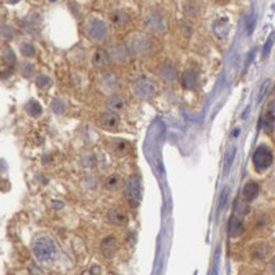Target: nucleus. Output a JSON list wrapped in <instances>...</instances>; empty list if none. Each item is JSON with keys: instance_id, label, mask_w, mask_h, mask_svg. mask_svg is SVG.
<instances>
[{"instance_id": "nucleus-1", "label": "nucleus", "mask_w": 275, "mask_h": 275, "mask_svg": "<svg viewBox=\"0 0 275 275\" xmlns=\"http://www.w3.org/2000/svg\"><path fill=\"white\" fill-rule=\"evenodd\" d=\"M33 255L39 262H50L55 258L57 255V245L54 242L53 238L50 237H37L33 242Z\"/></svg>"}, {"instance_id": "nucleus-2", "label": "nucleus", "mask_w": 275, "mask_h": 275, "mask_svg": "<svg viewBox=\"0 0 275 275\" xmlns=\"http://www.w3.org/2000/svg\"><path fill=\"white\" fill-rule=\"evenodd\" d=\"M134 92L141 99H152L158 92L157 84L150 79H147V77L141 76L139 79L135 80Z\"/></svg>"}, {"instance_id": "nucleus-3", "label": "nucleus", "mask_w": 275, "mask_h": 275, "mask_svg": "<svg viewBox=\"0 0 275 275\" xmlns=\"http://www.w3.org/2000/svg\"><path fill=\"white\" fill-rule=\"evenodd\" d=\"M86 33L91 40L100 41L107 37L109 29H107V25L99 18H90L86 22Z\"/></svg>"}, {"instance_id": "nucleus-4", "label": "nucleus", "mask_w": 275, "mask_h": 275, "mask_svg": "<svg viewBox=\"0 0 275 275\" xmlns=\"http://www.w3.org/2000/svg\"><path fill=\"white\" fill-rule=\"evenodd\" d=\"M124 195L128 201L131 206L139 205L142 197V183L141 178L138 176H131L128 181L125 182V187H124Z\"/></svg>"}, {"instance_id": "nucleus-5", "label": "nucleus", "mask_w": 275, "mask_h": 275, "mask_svg": "<svg viewBox=\"0 0 275 275\" xmlns=\"http://www.w3.org/2000/svg\"><path fill=\"white\" fill-rule=\"evenodd\" d=\"M273 153L267 146H259L253 156H252V161H253V167L258 172H263V171L269 170L271 164H273Z\"/></svg>"}, {"instance_id": "nucleus-6", "label": "nucleus", "mask_w": 275, "mask_h": 275, "mask_svg": "<svg viewBox=\"0 0 275 275\" xmlns=\"http://www.w3.org/2000/svg\"><path fill=\"white\" fill-rule=\"evenodd\" d=\"M99 87L103 92L113 94L120 87V80H118V77L114 73H111V72H103L99 77Z\"/></svg>"}, {"instance_id": "nucleus-7", "label": "nucleus", "mask_w": 275, "mask_h": 275, "mask_svg": "<svg viewBox=\"0 0 275 275\" xmlns=\"http://www.w3.org/2000/svg\"><path fill=\"white\" fill-rule=\"evenodd\" d=\"M146 25L149 26V29L156 32V33H163L167 29V25L163 15L157 11H150L146 15Z\"/></svg>"}, {"instance_id": "nucleus-8", "label": "nucleus", "mask_w": 275, "mask_h": 275, "mask_svg": "<svg viewBox=\"0 0 275 275\" xmlns=\"http://www.w3.org/2000/svg\"><path fill=\"white\" fill-rule=\"evenodd\" d=\"M131 50L136 54H149L152 51V41L147 39L146 36L136 35L131 40Z\"/></svg>"}, {"instance_id": "nucleus-9", "label": "nucleus", "mask_w": 275, "mask_h": 275, "mask_svg": "<svg viewBox=\"0 0 275 275\" xmlns=\"http://www.w3.org/2000/svg\"><path fill=\"white\" fill-rule=\"evenodd\" d=\"M98 124H99L100 128L113 131V129H116L120 125V117L117 116V113L106 111V113H102L99 116Z\"/></svg>"}, {"instance_id": "nucleus-10", "label": "nucleus", "mask_w": 275, "mask_h": 275, "mask_svg": "<svg viewBox=\"0 0 275 275\" xmlns=\"http://www.w3.org/2000/svg\"><path fill=\"white\" fill-rule=\"evenodd\" d=\"M106 107L107 110L113 111V113H118V111L124 110L127 107V100L124 99L121 95H111L106 99Z\"/></svg>"}, {"instance_id": "nucleus-11", "label": "nucleus", "mask_w": 275, "mask_h": 275, "mask_svg": "<svg viewBox=\"0 0 275 275\" xmlns=\"http://www.w3.org/2000/svg\"><path fill=\"white\" fill-rule=\"evenodd\" d=\"M228 30H230V21H228V18H217L216 21H215V24H213V33L219 39H224L228 35Z\"/></svg>"}, {"instance_id": "nucleus-12", "label": "nucleus", "mask_w": 275, "mask_h": 275, "mask_svg": "<svg viewBox=\"0 0 275 275\" xmlns=\"http://www.w3.org/2000/svg\"><path fill=\"white\" fill-rule=\"evenodd\" d=\"M100 249H102V253H103L105 258L111 259L117 252V241L114 240L113 237H107V238L102 241Z\"/></svg>"}, {"instance_id": "nucleus-13", "label": "nucleus", "mask_w": 275, "mask_h": 275, "mask_svg": "<svg viewBox=\"0 0 275 275\" xmlns=\"http://www.w3.org/2000/svg\"><path fill=\"white\" fill-rule=\"evenodd\" d=\"M182 84L187 90H193L198 86V75L195 71H186L182 73Z\"/></svg>"}, {"instance_id": "nucleus-14", "label": "nucleus", "mask_w": 275, "mask_h": 275, "mask_svg": "<svg viewBox=\"0 0 275 275\" xmlns=\"http://www.w3.org/2000/svg\"><path fill=\"white\" fill-rule=\"evenodd\" d=\"M110 61L111 59L109 53H106L105 50H102V48L96 50L92 55V65L96 68H105L106 65H109Z\"/></svg>"}, {"instance_id": "nucleus-15", "label": "nucleus", "mask_w": 275, "mask_h": 275, "mask_svg": "<svg viewBox=\"0 0 275 275\" xmlns=\"http://www.w3.org/2000/svg\"><path fill=\"white\" fill-rule=\"evenodd\" d=\"M242 193H244V198L246 201H253V199L258 197L259 193H260V186H259L256 182H248L245 186H244Z\"/></svg>"}, {"instance_id": "nucleus-16", "label": "nucleus", "mask_w": 275, "mask_h": 275, "mask_svg": "<svg viewBox=\"0 0 275 275\" xmlns=\"http://www.w3.org/2000/svg\"><path fill=\"white\" fill-rule=\"evenodd\" d=\"M111 61L118 62V64H123L128 58V48L124 47V46H117V47L111 48V51L109 53Z\"/></svg>"}, {"instance_id": "nucleus-17", "label": "nucleus", "mask_w": 275, "mask_h": 275, "mask_svg": "<svg viewBox=\"0 0 275 275\" xmlns=\"http://www.w3.org/2000/svg\"><path fill=\"white\" fill-rule=\"evenodd\" d=\"M107 217L111 223H114L117 226H125L128 223V216L120 209H110L107 212Z\"/></svg>"}, {"instance_id": "nucleus-18", "label": "nucleus", "mask_w": 275, "mask_h": 275, "mask_svg": "<svg viewBox=\"0 0 275 275\" xmlns=\"http://www.w3.org/2000/svg\"><path fill=\"white\" fill-rule=\"evenodd\" d=\"M270 253V245L266 242H260L258 245H255L252 248V258L255 260H263L269 256Z\"/></svg>"}, {"instance_id": "nucleus-19", "label": "nucleus", "mask_w": 275, "mask_h": 275, "mask_svg": "<svg viewBox=\"0 0 275 275\" xmlns=\"http://www.w3.org/2000/svg\"><path fill=\"white\" fill-rule=\"evenodd\" d=\"M160 73H161V76L164 79L165 82H175L176 80V69L175 66L170 62H165V64L161 65V68H160Z\"/></svg>"}, {"instance_id": "nucleus-20", "label": "nucleus", "mask_w": 275, "mask_h": 275, "mask_svg": "<svg viewBox=\"0 0 275 275\" xmlns=\"http://www.w3.org/2000/svg\"><path fill=\"white\" fill-rule=\"evenodd\" d=\"M228 231H230V235H231V237H240V235L244 233V223H242V220H241L240 217L234 216L231 219Z\"/></svg>"}, {"instance_id": "nucleus-21", "label": "nucleus", "mask_w": 275, "mask_h": 275, "mask_svg": "<svg viewBox=\"0 0 275 275\" xmlns=\"http://www.w3.org/2000/svg\"><path fill=\"white\" fill-rule=\"evenodd\" d=\"M111 22L117 26H124L129 22V15L124 11H114L110 15Z\"/></svg>"}, {"instance_id": "nucleus-22", "label": "nucleus", "mask_w": 275, "mask_h": 275, "mask_svg": "<svg viewBox=\"0 0 275 275\" xmlns=\"http://www.w3.org/2000/svg\"><path fill=\"white\" fill-rule=\"evenodd\" d=\"M110 149L116 154H125L128 152V143L124 141H114L110 145Z\"/></svg>"}, {"instance_id": "nucleus-23", "label": "nucleus", "mask_w": 275, "mask_h": 275, "mask_svg": "<svg viewBox=\"0 0 275 275\" xmlns=\"http://www.w3.org/2000/svg\"><path fill=\"white\" fill-rule=\"evenodd\" d=\"M235 156H237V147L231 146L227 152H226V167H224L226 172H228V170L231 168V165L234 163Z\"/></svg>"}, {"instance_id": "nucleus-24", "label": "nucleus", "mask_w": 275, "mask_h": 275, "mask_svg": "<svg viewBox=\"0 0 275 275\" xmlns=\"http://www.w3.org/2000/svg\"><path fill=\"white\" fill-rule=\"evenodd\" d=\"M26 110L29 113L32 117H37V116H40L41 113V106L39 102H36V100H30L28 106H26Z\"/></svg>"}, {"instance_id": "nucleus-25", "label": "nucleus", "mask_w": 275, "mask_h": 275, "mask_svg": "<svg viewBox=\"0 0 275 275\" xmlns=\"http://www.w3.org/2000/svg\"><path fill=\"white\" fill-rule=\"evenodd\" d=\"M36 84L41 88H47L51 86V79L46 75H40V76L36 79Z\"/></svg>"}, {"instance_id": "nucleus-26", "label": "nucleus", "mask_w": 275, "mask_h": 275, "mask_svg": "<svg viewBox=\"0 0 275 275\" xmlns=\"http://www.w3.org/2000/svg\"><path fill=\"white\" fill-rule=\"evenodd\" d=\"M21 53L24 54L25 57H33L36 54V50L32 44H29V43H24V44L21 46Z\"/></svg>"}, {"instance_id": "nucleus-27", "label": "nucleus", "mask_w": 275, "mask_h": 275, "mask_svg": "<svg viewBox=\"0 0 275 275\" xmlns=\"http://www.w3.org/2000/svg\"><path fill=\"white\" fill-rule=\"evenodd\" d=\"M106 186L109 188H117L120 186V178L117 175H111L106 181Z\"/></svg>"}, {"instance_id": "nucleus-28", "label": "nucleus", "mask_w": 275, "mask_h": 275, "mask_svg": "<svg viewBox=\"0 0 275 275\" xmlns=\"http://www.w3.org/2000/svg\"><path fill=\"white\" fill-rule=\"evenodd\" d=\"M21 72H22V75H24L25 77H30L33 75V72H35V66L32 64H25L24 66H22Z\"/></svg>"}, {"instance_id": "nucleus-29", "label": "nucleus", "mask_w": 275, "mask_h": 275, "mask_svg": "<svg viewBox=\"0 0 275 275\" xmlns=\"http://www.w3.org/2000/svg\"><path fill=\"white\" fill-rule=\"evenodd\" d=\"M266 116H269L270 118H273L275 121V100H273L269 106V110H267V114Z\"/></svg>"}, {"instance_id": "nucleus-30", "label": "nucleus", "mask_w": 275, "mask_h": 275, "mask_svg": "<svg viewBox=\"0 0 275 275\" xmlns=\"http://www.w3.org/2000/svg\"><path fill=\"white\" fill-rule=\"evenodd\" d=\"M269 271L271 273V274L275 275V256L271 260H270V264H269Z\"/></svg>"}, {"instance_id": "nucleus-31", "label": "nucleus", "mask_w": 275, "mask_h": 275, "mask_svg": "<svg viewBox=\"0 0 275 275\" xmlns=\"http://www.w3.org/2000/svg\"><path fill=\"white\" fill-rule=\"evenodd\" d=\"M271 43H273V39H270V40L266 43V46H264V53H263L264 57H267V54H269V51H270L269 48L271 47Z\"/></svg>"}, {"instance_id": "nucleus-32", "label": "nucleus", "mask_w": 275, "mask_h": 275, "mask_svg": "<svg viewBox=\"0 0 275 275\" xmlns=\"http://www.w3.org/2000/svg\"><path fill=\"white\" fill-rule=\"evenodd\" d=\"M238 134H240V129H235L234 132H233V136H235V135L238 136Z\"/></svg>"}, {"instance_id": "nucleus-33", "label": "nucleus", "mask_w": 275, "mask_h": 275, "mask_svg": "<svg viewBox=\"0 0 275 275\" xmlns=\"http://www.w3.org/2000/svg\"><path fill=\"white\" fill-rule=\"evenodd\" d=\"M18 0H8V3H17Z\"/></svg>"}]
</instances>
